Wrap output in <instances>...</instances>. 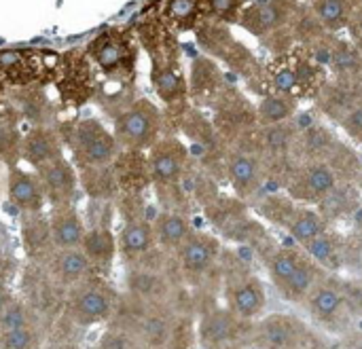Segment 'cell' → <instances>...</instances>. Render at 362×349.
<instances>
[{
    "label": "cell",
    "instance_id": "1",
    "mask_svg": "<svg viewBox=\"0 0 362 349\" xmlns=\"http://www.w3.org/2000/svg\"><path fill=\"white\" fill-rule=\"evenodd\" d=\"M161 134V112L151 100H134L115 119V138L125 150H148Z\"/></svg>",
    "mask_w": 362,
    "mask_h": 349
},
{
    "label": "cell",
    "instance_id": "2",
    "mask_svg": "<svg viewBox=\"0 0 362 349\" xmlns=\"http://www.w3.org/2000/svg\"><path fill=\"white\" fill-rule=\"evenodd\" d=\"M70 146L81 167H108L119 155V142L100 121L85 119L70 134Z\"/></svg>",
    "mask_w": 362,
    "mask_h": 349
},
{
    "label": "cell",
    "instance_id": "3",
    "mask_svg": "<svg viewBox=\"0 0 362 349\" xmlns=\"http://www.w3.org/2000/svg\"><path fill=\"white\" fill-rule=\"evenodd\" d=\"M89 57L95 66L110 78H125L132 74L138 51L127 34L123 32H106L91 40Z\"/></svg>",
    "mask_w": 362,
    "mask_h": 349
},
{
    "label": "cell",
    "instance_id": "4",
    "mask_svg": "<svg viewBox=\"0 0 362 349\" xmlns=\"http://www.w3.org/2000/svg\"><path fill=\"white\" fill-rule=\"evenodd\" d=\"M148 150L151 153L146 157V165H148L151 180L161 187L176 184L187 163L185 146L174 138H165V140H157Z\"/></svg>",
    "mask_w": 362,
    "mask_h": 349
},
{
    "label": "cell",
    "instance_id": "5",
    "mask_svg": "<svg viewBox=\"0 0 362 349\" xmlns=\"http://www.w3.org/2000/svg\"><path fill=\"white\" fill-rule=\"evenodd\" d=\"M36 176L42 184L45 197L55 206H66L76 193V172L66 157L53 159L36 167Z\"/></svg>",
    "mask_w": 362,
    "mask_h": 349
},
{
    "label": "cell",
    "instance_id": "6",
    "mask_svg": "<svg viewBox=\"0 0 362 349\" xmlns=\"http://www.w3.org/2000/svg\"><path fill=\"white\" fill-rule=\"evenodd\" d=\"M6 191H8V201L21 210V212H40L45 206V191L36 174L25 172L17 165L11 167L8 180H6Z\"/></svg>",
    "mask_w": 362,
    "mask_h": 349
},
{
    "label": "cell",
    "instance_id": "7",
    "mask_svg": "<svg viewBox=\"0 0 362 349\" xmlns=\"http://www.w3.org/2000/svg\"><path fill=\"white\" fill-rule=\"evenodd\" d=\"M21 157L34 167H40L53 159H59L64 157L62 138L57 136L55 129L36 125L21 138Z\"/></svg>",
    "mask_w": 362,
    "mask_h": 349
},
{
    "label": "cell",
    "instance_id": "8",
    "mask_svg": "<svg viewBox=\"0 0 362 349\" xmlns=\"http://www.w3.org/2000/svg\"><path fill=\"white\" fill-rule=\"evenodd\" d=\"M49 233H51L53 244L59 250L78 248V246H83V239H85V227H83L81 216L68 208H62L53 214Z\"/></svg>",
    "mask_w": 362,
    "mask_h": 349
},
{
    "label": "cell",
    "instance_id": "9",
    "mask_svg": "<svg viewBox=\"0 0 362 349\" xmlns=\"http://www.w3.org/2000/svg\"><path fill=\"white\" fill-rule=\"evenodd\" d=\"M40 68H36L34 55L28 51H0V78L8 81V83H17V85H28L36 72Z\"/></svg>",
    "mask_w": 362,
    "mask_h": 349
},
{
    "label": "cell",
    "instance_id": "10",
    "mask_svg": "<svg viewBox=\"0 0 362 349\" xmlns=\"http://www.w3.org/2000/svg\"><path fill=\"white\" fill-rule=\"evenodd\" d=\"M153 237H155V231L151 229V225L146 220H142V218H134L123 227L119 244H121V250L125 254L140 256L151 248Z\"/></svg>",
    "mask_w": 362,
    "mask_h": 349
},
{
    "label": "cell",
    "instance_id": "11",
    "mask_svg": "<svg viewBox=\"0 0 362 349\" xmlns=\"http://www.w3.org/2000/svg\"><path fill=\"white\" fill-rule=\"evenodd\" d=\"M189 235V225L182 216L178 214H159L157 220H155V237L159 239V244L168 246V248H174V246H180Z\"/></svg>",
    "mask_w": 362,
    "mask_h": 349
},
{
    "label": "cell",
    "instance_id": "12",
    "mask_svg": "<svg viewBox=\"0 0 362 349\" xmlns=\"http://www.w3.org/2000/svg\"><path fill=\"white\" fill-rule=\"evenodd\" d=\"M76 312L83 320L87 322H100L106 320L110 314V303L106 299V295L98 292V290H87L78 297L76 301Z\"/></svg>",
    "mask_w": 362,
    "mask_h": 349
},
{
    "label": "cell",
    "instance_id": "13",
    "mask_svg": "<svg viewBox=\"0 0 362 349\" xmlns=\"http://www.w3.org/2000/svg\"><path fill=\"white\" fill-rule=\"evenodd\" d=\"M21 155V138L13 117H0V159L13 167L15 159Z\"/></svg>",
    "mask_w": 362,
    "mask_h": 349
},
{
    "label": "cell",
    "instance_id": "14",
    "mask_svg": "<svg viewBox=\"0 0 362 349\" xmlns=\"http://www.w3.org/2000/svg\"><path fill=\"white\" fill-rule=\"evenodd\" d=\"M89 269V256L78 250V248H68L62 250L57 259V271L64 280H78L87 273Z\"/></svg>",
    "mask_w": 362,
    "mask_h": 349
},
{
    "label": "cell",
    "instance_id": "15",
    "mask_svg": "<svg viewBox=\"0 0 362 349\" xmlns=\"http://www.w3.org/2000/svg\"><path fill=\"white\" fill-rule=\"evenodd\" d=\"M153 81H155V87H157V93L170 104L174 102L178 95H182V81L180 76L168 68V66H157L155 68V74H153Z\"/></svg>",
    "mask_w": 362,
    "mask_h": 349
},
{
    "label": "cell",
    "instance_id": "16",
    "mask_svg": "<svg viewBox=\"0 0 362 349\" xmlns=\"http://www.w3.org/2000/svg\"><path fill=\"white\" fill-rule=\"evenodd\" d=\"M229 176L238 189H248L257 180V163L248 155H235L229 161Z\"/></svg>",
    "mask_w": 362,
    "mask_h": 349
},
{
    "label": "cell",
    "instance_id": "17",
    "mask_svg": "<svg viewBox=\"0 0 362 349\" xmlns=\"http://www.w3.org/2000/svg\"><path fill=\"white\" fill-rule=\"evenodd\" d=\"M212 259V246L204 239H191L182 248V265L191 271H202Z\"/></svg>",
    "mask_w": 362,
    "mask_h": 349
},
{
    "label": "cell",
    "instance_id": "18",
    "mask_svg": "<svg viewBox=\"0 0 362 349\" xmlns=\"http://www.w3.org/2000/svg\"><path fill=\"white\" fill-rule=\"evenodd\" d=\"M83 246L87 256H110L115 250V239L108 231L95 229L91 233H85Z\"/></svg>",
    "mask_w": 362,
    "mask_h": 349
},
{
    "label": "cell",
    "instance_id": "19",
    "mask_svg": "<svg viewBox=\"0 0 362 349\" xmlns=\"http://www.w3.org/2000/svg\"><path fill=\"white\" fill-rule=\"evenodd\" d=\"M259 114H261L263 123L278 125V123H282L284 119L291 117V106L282 97H265L261 108H259Z\"/></svg>",
    "mask_w": 362,
    "mask_h": 349
},
{
    "label": "cell",
    "instance_id": "20",
    "mask_svg": "<svg viewBox=\"0 0 362 349\" xmlns=\"http://www.w3.org/2000/svg\"><path fill=\"white\" fill-rule=\"evenodd\" d=\"M308 187L316 193V195H327L333 191L335 187V174L331 167L327 165H314L308 172Z\"/></svg>",
    "mask_w": 362,
    "mask_h": 349
},
{
    "label": "cell",
    "instance_id": "21",
    "mask_svg": "<svg viewBox=\"0 0 362 349\" xmlns=\"http://www.w3.org/2000/svg\"><path fill=\"white\" fill-rule=\"evenodd\" d=\"M168 17L178 25H189L197 17L195 0H168Z\"/></svg>",
    "mask_w": 362,
    "mask_h": 349
},
{
    "label": "cell",
    "instance_id": "22",
    "mask_svg": "<svg viewBox=\"0 0 362 349\" xmlns=\"http://www.w3.org/2000/svg\"><path fill=\"white\" fill-rule=\"evenodd\" d=\"M344 15H346V4L344 0H322L318 4V17L325 25L329 28H335L344 21Z\"/></svg>",
    "mask_w": 362,
    "mask_h": 349
},
{
    "label": "cell",
    "instance_id": "23",
    "mask_svg": "<svg viewBox=\"0 0 362 349\" xmlns=\"http://www.w3.org/2000/svg\"><path fill=\"white\" fill-rule=\"evenodd\" d=\"M322 233V223L318 220V216L314 214H305L303 218H299L295 225H293V237L295 239H314Z\"/></svg>",
    "mask_w": 362,
    "mask_h": 349
},
{
    "label": "cell",
    "instance_id": "24",
    "mask_svg": "<svg viewBox=\"0 0 362 349\" xmlns=\"http://www.w3.org/2000/svg\"><path fill=\"white\" fill-rule=\"evenodd\" d=\"M30 341H32V335L30 331L23 329H13V331H6L4 335V349H28L30 348Z\"/></svg>",
    "mask_w": 362,
    "mask_h": 349
},
{
    "label": "cell",
    "instance_id": "25",
    "mask_svg": "<svg viewBox=\"0 0 362 349\" xmlns=\"http://www.w3.org/2000/svg\"><path fill=\"white\" fill-rule=\"evenodd\" d=\"M235 305L242 314H252L259 307V295L255 292V288H242L235 295Z\"/></svg>",
    "mask_w": 362,
    "mask_h": 349
},
{
    "label": "cell",
    "instance_id": "26",
    "mask_svg": "<svg viewBox=\"0 0 362 349\" xmlns=\"http://www.w3.org/2000/svg\"><path fill=\"white\" fill-rule=\"evenodd\" d=\"M310 242H312V244H310V254H312L316 261H327V259L331 256L333 246H331V242H329L327 237L318 235V237H314V239H310Z\"/></svg>",
    "mask_w": 362,
    "mask_h": 349
},
{
    "label": "cell",
    "instance_id": "27",
    "mask_svg": "<svg viewBox=\"0 0 362 349\" xmlns=\"http://www.w3.org/2000/svg\"><path fill=\"white\" fill-rule=\"evenodd\" d=\"M333 64L337 70H348L356 66V53L350 47H339L333 55Z\"/></svg>",
    "mask_w": 362,
    "mask_h": 349
},
{
    "label": "cell",
    "instance_id": "28",
    "mask_svg": "<svg viewBox=\"0 0 362 349\" xmlns=\"http://www.w3.org/2000/svg\"><path fill=\"white\" fill-rule=\"evenodd\" d=\"M2 326L6 331H13V329H23L25 326V316H23V309L21 307H11L4 312L2 316Z\"/></svg>",
    "mask_w": 362,
    "mask_h": 349
},
{
    "label": "cell",
    "instance_id": "29",
    "mask_svg": "<svg viewBox=\"0 0 362 349\" xmlns=\"http://www.w3.org/2000/svg\"><path fill=\"white\" fill-rule=\"evenodd\" d=\"M295 269H297V263H295V259H291V256H278V259L274 261V273H276V278H280V280H288V278L295 273Z\"/></svg>",
    "mask_w": 362,
    "mask_h": 349
},
{
    "label": "cell",
    "instance_id": "30",
    "mask_svg": "<svg viewBox=\"0 0 362 349\" xmlns=\"http://www.w3.org/2000/svg\"><path fill=\"white\" fill-rule=\"evenodd\" d=\"M316 307H318L322 314H333V312L339 307V297H337L333 290H322V292L316 297Z\"/></svg>",
    "mask_w": 362,
    "mask_h": 349
},
{
    "label": "cell",
    "instance_id": "31",
    "mask_svg": "<svg viewBox=\"0 0 362 349\" xmlns=\"http://www.w3.org/2000/svg\"><path fill=\"white\" fill-rule=\"evenodd\" d=\"M288 282H291V288L293 290H305L310 284H312V276H310V271L308 269H303V267H297L295 269V273L288 278Z\"/></svg>",
    "mask_w": 362,
    "mask_h": 349
},
{
    "label": "cell",
    "instance_id": "32",
    "mask_svg": "<svg viewBox=\"0 0 362 349\" xmlns=\"http://www.w3.org/2000/svg\"><path fill=\"white\" fill-rule=\"evenodd\" d=\"M259 21L263 23V28H272V25H276L280 21V11L276 6L267 4V6H263L259 11Z\"/></svg>",
    "mask_w": 362,
    "mask_h": 349
},
{
    "label": "cell",
    "instance_id": "33",
    "mask_svg": "<svg viewBox=\"0 0 362 349\" xmlns=\"http://www.w3.org/2000/svg\"><path fill=\"white\" fill-rule=\"evenodd\" d=\"M238 0H210V8L216 17H227L233 13Z\"/></svg>",
    "mask_w": 362,
    "mask_h": 349
},
{
    "label": "cell",
    "instance_id": "34",
    "mask_svg": "<svg viewBox=\"0 0 362 349\" xmlns=\"http://www.w3.org/2000/svg\"><path fill=\"white\" fill-rule=\"evenodd\" d=\"M276 85H278V89H282V91H291V89L297 85L295 72H293V70H282V72L276 76Z\"/></svg>",
    "mask_w": 362,
    "mask_h": 349
},
{
    "label": "cell",
    "instance_id": "35",
    "mask_svg": "<svg viewBox=\"0 0 362 349\" xmlns=\"http://www.w3.org/2000/svg\"><path fill=\"white\" fill-rule=\"evenodd\" d=\"M288 138H291V136H288V131H286V129L276 127V129H272V131H269L267 142H269V146H274V148H282V146H286Z\"/></svg>",
    "mask_w": 362,
    "mask_h": 349
},
{
    "label": "cell",
    "instance_id": "36",
    "mask_svg": "<svg viewBox=\"0 0 362 349\" xmlns=\"http://www.w3.org/2000/svg\"><path fill=\"white\" fill-rule=\"evenodd\" d=\"M227 335H229V324H227V320H214L212 326H210V337H212V339H223V337H227Z\"/></svg>",
    "mask_w": 362,
    "mask_h": 349
},
{
    "label": "cell",
    "instance_id": "37",
    "mask_svg": "<svg viewBox=\"0 0 362 349\" xmlns=\"http://www.w3.org/2000/svg\"><path fill=\"white\" fill-rule=\"evenodd\" d=\"M163 333H165V329H163V324L159 320H148L146 322V335L148 337H161Z\"/></svg>",
    "mask_w": 362,
    "mask_h": 349
},
{
    "label": "cell",
    "instance_id": "38",
    "mask_svg": "<svg viewBox=\"0 0 362 349\" xmlns=\"http://www.w3.org/2000/svg\"><path fill=\"white\" fill-rule=\"evenodd\" d=\"M348 125H350L354 131H362V108H356V110H352V112H350V117H348Z\"/></svg>",
    "mask_w": 362,
    "mask_h": 349
},
{
    "label": "cell",
    "instance_id": "39",
    "mask_svg": "<svg viewBox=\"0 0 362 349\" xmlns=\"http://www.w3.org/2000/svg\"><path fill=\"white\" fill-rule=\"evenodd\" d=\"M269 339H272L276 345L284 343V341H286V333H284V329H280V326H274V329L269 331Z\"/></svg>",
    "mask_w": 362,
    "mask_h": 349
},
{
    "label": "cell",
    "instance_id": "40",
    "mask_svg": "<svg viewBox=\"0 0 362 349\" xmlns=\"http://www.w3.org/2000/svg\"><path fill=\"white\" fill-rule=\"evenodd\" d=\"M104 349H125V341L119 339V337H110V339L106 341Z\"/></svg>",
    "mask_w": 362,
    "mask_h": 349
},
{
    "label": "cell",
    "instance_id": "41",
    "mask_svg": "<svg viewBox=\"0 0 362 349\" xmlns=\"http://www.w3.org/2000/svg\"><path fill=\"white\" fill-rule=\"evenodd\" d=\"M240 256L246 259V261H250V250L248 248H240Z\"/></svg>",
    "mask_w": 362,
    "mask_h": 349
},
{
    "label": "cell",
    "instance_id": "42",
    "mask_svg": "<svg viewBox=\"0 0 362 349\" xmlns=\"http://www.w3.org/2000/svg\"><path fill=\"white\" fill-rule=\"evenodd\" d=\"M356 36H358V40L362 42V21H361V25H358V30H356Z\"/></svg>",
    "mask_w": 362,
    "mask_h": 349
}]
</instances>
